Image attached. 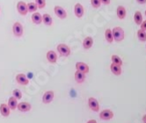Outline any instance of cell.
I'll use <instances>...</instances> for the list:
<instances>
[{"label":"cell","instance_id":"cell-1","mask_svg":"<svg viewBox=\"0 0 146 123\" xmlns=\"http://www.w3.org/2000/svg\"><path fill=\"white\" fill-rule=\"evenodd\" d=\"M112 34H113V40H115L116 42H121V40H123L124 39V31L121 27L120 26H115L113 27L112 30Z\"/></svg>","mask_w":146,"mask_h":123},{"label":"cell","instance_id":"cell-2","mask_svg":"<svg viewBox=\"0 0 146 123\" xmlns=\"http://www.w3.org/2000/svg\"><path fill=\"white\" fill-rule=\"evenodd\" d=\"M57 51L59 52L60 56H64V57H67L70 55V49L65 44H59L57 46Z\"/></svg>","mask_w":146,"mask_h":123},{"label":"cell","instance_id":"cell-3","mask_svg":"<svg viewBox=\"0 0 146 123\" xmlns=\"http://www.w3.org/2000/svg\"><path fill=\"white\" fill-rule=\"evenodd\" d=\"M13 32L16 37H20L23 35V26L19 22H15L13 26Z\"/></svg>","mask_w":146,"mask_h":123},{"label":"cell","instance_id":"cell-4","mask_svg":"<svg viewBox=\"0 0 146 123\" xmlns=\"http://www.w3.org/2000/svg\"><path fill=\"white\" fill-rule=\"evenodd\" d=\"M88 106L90 107V109L93 112H98L100 111V105H99V102L97 101L96 99L94 98H89L88 99Z\"/></svg>","mask_w":146,"mask_h":123},{"label":"cell","instance_id":"cell-5","mask_svg":"<svg viewBox=\"0 0 146 123\" xmlns=\"http://www.w3.org/2000/svg\"><path fill=\"white\" fill-rule=\"evenodd\" d=\"M113 117V112L110 109H105L101 111L100 114V118L103 120H109Z\"/></svg>","mask_w":146,"mask_h":123},{"label":"cell","instance_id":"cell-6","mask_svg":"<svg viewBox=\"0 0 146 123\" xmlns=\"http://www.w3.org/2000/svg\"><path fill=\"white\" fill-rule=\"evenodd\" d=\"M54 12H55V14H56L58 18H60V19H65V18L67 17V13H66V11H65V10H64V8L61 7V6H59V5L55 6V8H54Z\"/></svg>","mask_w":146,"mask_h":123},{"label":"cell","instance_id":"cell-7","mask_svg":"<svg viewBox=\"0 0 146 123\" xmlns=\"http://www.w3.org/2000/svg\"><path fill=\"white\" fill-rule=\"evenodd\" d=\"M17 10H18L19 13L23 15V16L27 15V13H28V11H27V5L25 2H22V1H19L17 4Z\"/></svg>","mask_w":146,"mask_h":123},{"label":"cell","instance_id":"cell-8","mask_svg":"<svg viewBox=\"0 0 146 123\" xmlns=\"http://www.w3.org/2000/svg\"><path fill=\"white\" fill-rule=\"evenodd\" d=\"M16 81H17L18 84L21 85H27L29 83L28 78L23 73H19L16 76Z\"/></svg>","mask_w":146,"mask_h":123},{"label":"cell","instance_id":"cell-9","mask_svg":"<svg viewBox=\"0 0 146 123\" xmlns=\"http://www.w3.org/2000/svg\"><path fill=\"white\" fill-rule=\"evenodd\" d=\"M54 99V91H46L43 97H42V102L45 104H48L50 102H52Z\"/></svg>","mask_w":146,"mask_h":123},{"label":"cell","instance_id":"cell-10","mask_svg":"<svg viewBox=\"0 0 146 123\" xmlns=\"http://www.w3.org/2000/svg\"><path fill=\"white\" fill-rule=\"evenodd\" d=\"M76 69L77 70H79L85 74H87L89 72V66L86 63H83V62H78V63H76Z\"/></svg>","mask_w":146,"mask_h":123},{"label":"cell","instance_id":"cell-11","mask_svg":"<svg viewBox=\"0 0 146 123\" xmlns=\"http://www.w3.org/2000/svg\"><path fill=\"white\" fill-rule=\"evenodd\" d=\"M74 13H75L76 17H78V18H81L83 15H84V7H83V5L81 4L78 3L75 5Z\"/></svg>","mask_w":146,"mask_h":123},{"label":"cell","instance_id":"cell-12","mask_svg":"<svg viewBox=\"0 0 146 123\" xmlns=\"http://www.w3.org/2000/svg\"><path fill=\"white\" fill-rule=\"evenodd\" d=\"M31 105L27 102H21V103L18 104L17 106V108L19 109V111L20 112H28L31 110Z\"/></svg>","mask_w":146,"mask_h":123},{"label":"cell","instance_id":"cell-13","mask_svg":"<svg viewBox=\"0 0 146 123\" xmlns=\"http://www.w3.org/2000/svg\"><path fill=\"white\" fill-rule=\"evenodd\" d=\"M47 60L50 63H56V61H57V56L56 54L55 51H48V52L47 53Z\"/></svg>","mask_w":146,"mask_h":123},{"label":"cell","instance_id":"cell-14","mask_svg":"<svg viewBox=\"0 0 146 123\" xmlns=\"http://www.w3.org/2000/svg\"><path fill=\"white\" fill-rule=\"evenodd\" d=\"M93 45V39L90 36L86 37L83 40V47H84L85 49H90Z\"/></svg>","mask_w":146,"mask_h":123},{"label":"cell","instance_id":"cell-15","mask_svg":"<svg viewBox=\"0 0 146 123\" xmlns=\"http://www.w3.org/2000/svg\"><path fill=\"white\" fill-rule=\"evenodd\" d=\"M126 9H125L124 6L122 5H119L116 9V14H117V17L120 19H123L126 17Z\"/></svg>","mask_w":146,"mask_h":123},{"label":"cell","instance_id":"cell-16","mask_svg":"<svg viewBox=\"0 0 146 123\" xmlns=\"http://www.w3.org/2000/svg\"><path fill=\"white\" fill-rule=\"evenodd\" d=\"M110 69L112 71V73L116 75V76H120L121 73H122V70H121V66H119L117 64H114V63H112L110 65Z\"/></svg>","mask_w":146,"mask_h":123},{"label":"cell","instance_id":"cell-17","mask_svg":"<svg viewBox=\"0 0 146 123\" xmlns=\"http://www.w3.org/2000/svg\"><path fill=\"white\" fill-rule=\"evenodd\" d=\"M85 79H86V74L81 72V71H79V70H77L75 72V80H76L77 83L81 84L85 81Z\"/></svg>","mask_w":146,"mask_h":123},{"label":"cell","instance_id":"cell-18","mask_svg":"<svg viewBox=\"0 0 146 123\" xmlns=\"http://www.w3.org/2000/svg\"><path fill=\"white\" fill-rule=\"evenodd\" d=\"M134 21L135 23L140 26L142 24V22L143 21V15H142V13L140 11H135V14H134Z\"/></svg>","mask_w":146,"mask_h":123},{"label":"cell","instance_id":"cell-19","mask_svg":"<svg viewBox=\"0 0 146 123\" xmlns=\"http://www.w3.org/2000/svg\"><path fill=\"white\" fill-rule=\"evenodd\" d=\"M10 107L6 105V104H1L0 105V112H1V114L5 117H7L10 115Z\"/></svg>","mask_w":146,"mask_h":123},{"label":"cell","instance_id":"cell-20","mask_svg":"<svg viewBox=\"0 0 146 123\" xmlns=\"http://www.w3.org/2000/svg\"><path fill=\"white\" fill-rule=\"evenodd\" d=\"M32 21L36 24V25H39L42 22V16L40 15V13H34V14L32 15Z\"/></svg>","mask_w":146,"mask_h":123},{"label":"cell","instance_id":"cell-21","mask_svg":"<svg viewBox=\"0 0 146 123\" xmlns=\"http://www.w3.org/2000/svg\"><path fill=\"white\" fill-rule=\"evenodd\" d=\"M17 106H18L17 99H15L13 96L10 98V99H9V101H8V106L10 107V109L15 110V109L17 108Z\"/></svg>","mask_w":146,"mask_h":123},{"label":"cell","instance_id":"cell-22","mask_svg":"<svg viewBox=\"0 0 146 123\" xmlns=\"http://www.w3.org/2000/svg\"><path fill=\"white\" fill-rule=\"evenodd\" d=\"M105 39L108 43H112L113 42V37L111 29H107L105 31Z\"/></svg>","mask_w":146,"mask_h":123},{"label":"cell","instance_id":"cell-23","mask_svg":"<svg viewBox=\"0 0 146 123\" xmlns=\"http://www.w3.org/2000/svg\"><path fill=\"white\" fill-rule=\"evenodd\" d=\"M137 38L141 42H146V31L139 29L137 31Z\"/></svg>","mask_w":146,"mask_h":123},{"label":"cell","instance_id":"cell-24","mask_svg":"<svg viewBox=\"0 0 146 123\" xmlns=\"http://www.w3.org/2000/svg\"><path fill=\"white\" fill-rule=\"evenodd\" d=\"M42 21H43V23L46 26H51L52 25V22H53V21H52L51 16L49 14H48V13L43 14V16H42Z\"/></svg>","mask_w":146,"mask_h":123},{"label":"cell","instance_id":"cell-25","mask_svg":"<svg viewBox=\"0 0 146 123\" xmlns=\"http://www.w3.org/2000/svg\"><path fill=\"white\" fill-rule=\"evenodd\" d=\"M111 61H112V63H114V64H117L119 66L122 65V60L117 55H113L111 56Z\"/></svg>","mask_w":146,"mask_h":123},{"label":"cell","instance_id":"cell-26","mask_svg":"<svg viewBox=\"0 0 146 123\" xmlns=\"http://www.w3.org/2000/svg\"><path fill=\"white\" fill-rule=\"evenodd\" d=\"M37 9H38V7H37V5L35 3L31 2V3L27 4V11L29 13H35Z\"/></svg>","mask_w":146,"mask_h":123},{"label":"cell","instance_id":"cell-27","mask_svg":"<svg viewBox=\"0 0 146 123\" xmlns=\"http://www.w3.org/2000/svg\"><path fill=\"white\" fill-rule=\"evenodd\" d=\"M13 97H14L15 99H21V97H22L21 91H20L19 89H15V90H13Z\"/></svg>","mask_w":146,"mask_h":123},{"label":"cell","instance_id":"cell-28","mask_svg":"<svg viewBox=\"0 0 146 123\" xmlns=\"http://www.w3.org/2000/svg\"><path fill=\"white\" fill-rule=\"evenodd\" d=\"M35 4L37 5V7L40 9H43L46 5V0H35Z\"/></svg>","mask_w":146,"mask_h":123},{"label":"cell","instance_id":"cell-29","mask_svg":"<svg viewBox=\"0 0 146 123\" xmlns=\"http://www.w3.org/2000/svg\"><path fill=\"white\" fill-rule=\"evenodd\" d=\"M91 5H92V7L99 8L100 7L101 2H100V0H91Z\"/></svg>","mask_w":146,"mask_h":123},{"label":"cell","instance_id":"cell-30","mask_svg":"<svg viewBox=\"0 0 146 123\" xmlns=\"http://www.w3.org/2000/svg\"><path fill=\"white\" fill-rule=\"evenodd\" d=\"M141 26V29L143 30V31H146V20H144V21L142 22V24L140 25Z\"/></svg>","mask_w":146,"mask_h":123},{"label":"cell","instance_id":"cell-31","mask_svg":"<svg viewBox=\"0 0 146 123\" xmlns=\"http://www.w3.org/2000/svg\"><path fill=\"white\" fill-rule=\"evenodd\" d=\"M100 2L104 5H109L110 4V0H100Z\"/></svg>","mask_w":146,"mask_h":123},{"label":"cell","instance_id":"cell-32","mask_svg":"<svg viewBox=\"0 0 146 123\" xmlns=\"http://www.w3.org/2000/svg\"><path fill=\"white\" fill-rule=\"evenodd\" d=\"M139 5H144L146 4V0H135Z\"/></svg>","mask_w":146,"mask_h":123},{"label":"cell","instance_id":"cell-33","mask_svg":"<svg viewBox=\"0 0 146 123\" xmlns=\"http://www.w3.org/2000/svg\"><path fill=\"white\" fill-rule=\"evenodd\" d=\"M87 123H97V121L95 120H90L89 121H87Z\"/></svg>","mask_w":146,"mask_h":123},{"label":"cell","instance_id":"cell-34","mask_svg":"<svg viewBox=\"0 0 146 123\" xmlns=\"http://www.w3.org/2000/svg\"><path fill=\"white\" fill-rule=\"evenodd\" d=\"M143 123H146V114H144L143 116Z\"/></svg>","mask_w":146,"mask_h":123},{"label":"cell","instance_id":"cell-35","mask_svg":"<svg viewBox=\"0 0 146 123\" xmlns=\"http://www.w3.org/2000/svg\"><path fill=\"white\" fill-rule=\"evenodd\" d=\"M145 13V16H146V10H145V13Z\"/></svg>","mask_w":146,"mask_h":123}]
</instances>
